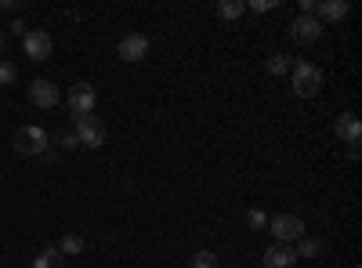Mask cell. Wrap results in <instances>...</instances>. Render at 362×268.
I'll return each instance as SVG.
<instances>
[{
    "instance_id": "obj_7",
    "label": "cell",
    "mask_w": 362,
    "mask_h": 268,
    "mask_svg": "<svg viewBox=\"0 0 362 268\" xmlns=\"http://www.w3.org/2000/svg\"><path fill=\"white\" fill-rule=\"evenodd\" d=\"M319 37H322V22H319V18H312V15H297V18L290 22V40H293V44L308 47V44H315Z\"/></svg>"
},
{
    "instance_id": "obj_22",
    "label": "cell",
    "mask_w": 362,
    "mask_h": 268,
    "mask_svg": "<svg viewBox=\"0 0 362 268\" xmlns=\"http://www.w3.org/2000/svg\"><path fill=\"white\" fill-rule=\"evenodd\" d=\"M276 8V0H261V4H254V11H272Z\"/></svg>"
},
{
    "instance_id": "obj_6",
    "label": "cell",
    "mask_w": 362,
    "mask_h": 268,
    "mask_svg": "<svg viewBox=\"0 0 362 268\" xmlns=\"http://www.w3.org/2000/svg\"><path fill=\"white\" fill-rule=\"evenodd\" d=\"M22 47H25V58H33V62H47L51 51H54V40H51L47 29H25Z\"/></svg>"
},
{
    "instance_id": "obj_16",
    "label": "cell",
    "mask_w": 362,
    "mask_h": 268,
    "mask_svg": "<svg viewBox=\"0 0 362 268\" xmlns=\"http://www.w3.org/2000/svg\"><path fill=\"white\" fill-rule=\"evenodd\" d=\"M264 69H268V76H283V73L293 69V58H290V54H272Z\"/></svg>"
},
{
    "instance_id": "obj_8",
    "label": "cell",
    "mask_w": 362,
    "mask_h": 268,
    "mask_svg": "<svg viewBox=\"0 0 362 268\" xmlns=\"http://www.w3.org/2000/svg\"><path fill=\"white\" fill-rule=\"evenodd\" d=\"M119 58L124 62H145V54H148V37H141V33H127L124 40H119Z\"/></svg>"
},
{
    "instance_id": "obj_1",
    "label": "cell",
    "mask_w": 362,
    "mask_h": 268,
    "mask_svg": "<svg viewBox=\"0 0 362 268\" xmlns=\"http://www.w3.org/2000/svg\"><path fill=\"white\" fill-rule=\"evenodd\" d=\"M290 87L297 98H315L322 91V69L315 62H293L290 69Z\"/></svg>"
},
{
    "instance_id": "obj_20",
    "label": "cell",
    "mask_w": 362,
    "mask_h": 268,
    "mask_svg": "<svg viewBox=\"0 0 362 268\" xmlns=\"http://www.w3.org/2000/svg\"><path fill=\"white\" fill-rule=\"evenodd\" d=\"M247 225H250V228H268V214H264V211H250V214H247Z\"/></svg>"
},
{
    "instance_id": "obj_25",
    "label": "cell",
    "mask_w": 362,
    "mask_h": 268,
    "mask_svg": "<svg viewBox=\"0 0 362 268\" xmlns=\"http://www.w3.org/2000/svg\"><path fill=\"white\" fill-rule=\"evenodd\" d=\"M4 44H8V40H4V29H0V54H4Z\"/></svg>"
},
{
    "instance_id": "obj_13",
    "label": "cell",
    "mask_w": 362,
    "mask_h": 268,
    "mask_svg": "<svg viewBox=\"0 0 362 268\" xmlns=\"http://www.w3.org/2000/svg\"><path fill=\"white\" fill-rule=\"evenodd\" d=\"M33 268H66V254L58 250V247H44L33 257Z\"/></svg>"
},
{
    "instance_id": "obj_24",
    "label": "cell",
    "mask_w": 362,
    "mask_h": 268,
    "mask_svg": "<svg viewBox=\"0 0 362 268\" xmlns=\"http://www.w3.org/2000/svg\"><path fill=\"white\" fill-rule=\"evenodd\" d=\"M0 11H18V4L15 0H0Z\"/></svg>"
},
{
    "instance_id": "obj_2",
    "label": "cell",
    "mask_w": 362,
    "mask_h": 268,
    "mask_svg": "<svg viewBox=\"0 0 362 268\" xmlns=\"http://www.w3.org/2000/svg\"><path fill=\"white\" fill-rule=\"evenodd\" d=\"M73 138H76L80 148H102L105 145V124L98 120L95 112L73 116Z\"/></svg>"
},
{
    "instance_id": "obj_17",
    "label": "cell",
    "mask_w": 362,
    "mask_h": 268,
    "mask_svg": "<svg viewBox=\"0 0 362 268\" xmlns=\"http://www.w3.org/2000/svg\"><path fill=\"white\" fill-rule=\"evenodd\" d=\"M58 250H62L66 257L80 254V250H83V235H80V232H69V235H62V243H58Z\"/></svg>"
},
{
    "instance_id": "obj_11",
    "label": "cell",
    "mask_w": 362,
    "mask_h": 268,
    "mask_svg": "<svg viewBox=\"0 0 362 268\" xmlns=\"http://www.w3.org/2000/svg\"><path fill=\"white\" fill-rule=\"evenodd\" d=\"M348 11H351V4H348V0H319V4H315V15H319V22H341Z\"/></svg>"
},
{
    "instance_id": "obj_3",
    "label": "cell",
    "mask_w": 362,
    "mask_h": 268,
    "mask_svg": "<svg viewBox=\"0 0 362 268\" xmlns=\"http://www.w3.org/2000/svg\"><path fill=\"white\" fill-rule=\"evenodd\" d=\"M47 145H51V138H47V131L37 127V124H25V127L15 131V153H18V156H44Z\"/></svg>"
},
{
    "instance_id": "obj_4",
    "label": "cell",
    "mask_w": 362,
    "mask_h": 268,
    "mask_svg": "<svg viewBox=\"0 0 362 268\" xmlns=\"http://www.w3.org/2000/svg\"><path fill=\"white\" fill-rule=\"evenodd\" d=\"M268 232L276 235V243H293L305 235V221H300L297 214H276V218H268Z\"/></svg>"
},
{
    "instance_id": "obj_21",
    "label": "cell",
    "mask_w": 362,
    "mask_h": 268,
    "mask_svg": "<svg viewBox=\"0 0 362 268\" xmlns=\"http://www.w3.org/2000/svg\"><path fill=\"white\" fill-rule=\"evenodd\" d=\"M58 141H62L66 148H76V138H73V131H66V134H62V138H58Z\"/></svg>"
},
{
    "instance_id": "obj_15",
    "label": "cell",
    "mask_w": 362,
    "mask_h": 268,
    "mask_svg": "<svg viewBox=\"0 0 362 268\" xmlns=\"http://www.w3.org/2000/svg\"><path fill=\"white\" fill-rule=\"evenodd\" d=\"M322 250V240H319V235H300V240H297V257H315Z\"/></svg>"
},
{
    "instance_id": "obj_10",
    "label": "cell",
    "mask_w": 362,
    "mask_h": 268,
    "mask_svg": "<svg viewBox=\"0 0 362 268\" xmlns=\"http://www.w3.org/2000/svg\"><path fill=\"white\" fill-rule=\"evenodd\" d=\"M334 134L344 141V145H358V138H362V124H358V116L355 112H341L337 116V124H334Z\"/></svg>"
},
{
    "instance_id": "obj_5",
    "label": "cell",
    "mask_w": 362,
    "mask_h": 268,
    "mask_svg": "<svg viewBox=\"0 0 362 268\" xmlns=\"http://www.w3.org/2000/svg\"><path fill=\"white\" fill-rule=\"evenodd\" d=\"M95 102H98V95H95V87H90L87 80H76V83L69 87V95H66V105H69L73 116L95 112Z\"/></svg>"
},
{
    "instance_id": "obj_19",
    "label": "cell",
    "mask_w": 362,
    "mask_h": 268,
    "mask_svg": "<svg viewBox=\"0 0 362 268\" xmlns=\"http://www.w3.org/2000/svg\"><path fill=\"white\" fill-rule=\"evenodd\" d=\"M15 80H18L15 62H8V58H0V87H8V83H15Z\"/></svg>"
},
{
    "instance_id": "obj_14",
    "label": "cell",
    "mask_w": 362,
    "mask_h": 268,
    "mask_svg": "<svg viewBox=\"0 0 362 268\" xmlns=\"http://www.w3.org/2000/svg\"><path fill=\"white\" fill-rule=\"evenodd\" d=\"M250 4H247V0H221V4H218V18H225V22H235L239 15H243Z\"/></svg>"
},
{
    "instance_id": "obj_23",
    "label": "cell",
    "mask_w": 362,
    "mask_h": 268,
    "mask_svg": "<svg viewBox=\"0 0 362 268\" xmlns=\"http://www.w3.org/2000/svg\"><path fill=\"white\" fill-rule=\"evenodd\" d=\"M11 33H18V37H25V22L18 18V22H11Z\"/></svg>"
},
{
    "instance_id": "obj_18",
    "label": "cell",
    "mask_w": 362,
    "mask_h": 268,
    "mask_svg": "<svg viewBox=\"0 0 362 268\" xmlns=\"http://www.w3.org/2000/svg\"><path fill=\"white\" fill-rule=\"evenodd\" d=\"M189 264H192V268H218V254H214V250H196Z\"/></svg>"
},
{
    "instance_id": "obj_9",
    "label": "cell",
    "mask_w": 362,
    "mask_h": 268,
    "mask_svg": "<svg viewBox=\"0 0 362 268\" xmlns=\"http://www.w3.org/2000/svg\"><path fill=\"white\" fill-rule=\"evenodd\" d=\"M29 102L37 109H54L58 105V87L51 80H33L29 83Z\"/></svg>"
},
{
    "instance_id": "obj_12",
    "label": "cell",
    "mask_w": 362,
    "mask_h": 268,
    "mask_svg": "<svg viewBox=\"0 0 362 268\" xmlns=\"http://www.w3.org/2000/svg\"><path fill=\"white\" fill-rule=\"evenodd\" d=\"M264 268H290L293 261H297V254L290 250V247H283V243H276V247H268L264 250Z\"/></svg>"
}]
</instances>
